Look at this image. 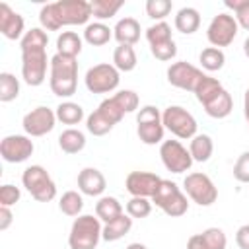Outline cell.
<instances>
[{"instance_id":"6da1fadb","label":"cell","mask_w":249,"mask_h":249,"mask_svg":"<svg viewBox=\"0 0 249 249\" xmlns=\"http://www.w3.org/2000/svg\"><path fill=\"white\" fill-rule=\"evenodd\" d=\"M91 18V4L86 0H58L45 4L39 12L41 27L58 31L62 25H84Z\"/></svg>"},{"instance_id":"7a4b0ae2","label":"cell","mask_w":249,"mask_h":249,"mask_svg":"<svg viewBox=\"0 0 249 249\" xmlns=\"http://www.w3.org/2000/svg\"><path fill=\"white\" fill-rule=\"evenodd\" d=\"M49 86L51 91L58 97H70L78 88V60L62 54H54L51 58L49 68Z\"/></svg>"},{"instance_id":"3957f363","label":"cell","mask_w":249,"mask_h":249,"mask_svg":"<svg viewBox=\"0 0 249 249\" xmlns=\"http://www.w3.org/2000/svg\"><path fill=\"white\" fill-rule=\"evenodd\" d=\"M103 233L101 220L91 214H80L70 228L68 245L70 249H95Z\"/></svg>"},{"instance_id":"277c9868","label":"cell","mask_w":249,"mask_h":249,"mask_svg":"<svg viewBox=\"0 0 249 249\" xmlns=\"http://www.w3.org/2000/svg\"><path fill=\"white\" fill-rule=\"evenodd\" d=\"M21 183L37 202H51L56 196V185L43 165H29L21 173Z\"/></svg>"},{"instance_id":"5b68a950","label":"cell","mask_w":249,"mask_h":249,"mask_svg":"<svg viewBox=\"0 0 249 249\" xmlns=\"http://www.w3.org/2000/svg\"><path fill=\"white\" fill-rule=\"evenodd\" d=\"M152 202L171 218H179L189 210L187 195L177 187V183H173L169 179H161L160 187L156 189V193L152 196Z\"/></svg>"},{"instance_id":"8992f818","label":"cell","mask_w":249,"mask_h":249,"mask_svg":"<svg viewBox=\"0 0 249 249\" xmlns=\"http://www.w3.org/2000/svg\"><path fill=\"white\" fill-rule=\"evenodd\" d=\"M165 126L161 123V113L154 105H144L136 115V134L140 142L154 146L163 142Z\"/></svg>"},{"instance_id":"52a82bcc","label":"cell","mask_w":249,"mask_h":249,"mask_svg":"<svg viewBox=\"0 0 249 249\" xmlns=\"http://www.w3.org/2000/svg\"><path fill=\"white\" fill-rule=\"evenodd\" d=\"M47 68L51 60L47 58V49H23L21 51V78L27 86H41L47 78Z\"/></svg>"},{"instance_id":"ba28073f","label":"cell","mask_w":249,"mask_h":249,"mask_svg":"<svg viewBox=\"0 0 249 249\" xmlns=\"http://www.w3.org/2000/svg\"><path fill=\"white\" fill-rule=\"evenodd\" d=\"M161 123L165 130H169L173 136L181 140H191L196 134V121L195 117L181 105H169L161 113Z\"/></svg>"},{"instance_id":"9c48e42d","label":"cell","mask_w":249,"mask_h":249,"mask_svg":"<svg viewBox=\"0 0 249 249\" xmlns=\"http://www.w3.org/2000/svg\"><path fill=\"white\" fill-rule=\"evenodd\" d=\"M183 189H185V195L198 206H210L218 198V189L214 181L200 171L187 173V177L183 179Z\"/></svg>"},{"instance_id":"30bf717a","label":"cell","mask_w":249,"mask_h":249,"mask_svg":"<svg viewBox=\"0 0 249 249\" xmlns=\"http://www.w3.org/2000/svg\"><path fill=\"white\" fill-rule=\"evenodd\" d=\"M84 82L91 93H109V91L117 89V86L121 82V72L113 64L101 62V64L91 66L86 72Z\"/></svg>"},{"instance_id":"8fae6325","label":"cell","mask_w":249,"mask_h":249,"mask_svg":"<svg viewBox=\"0 0 249 249\" xmlns=\"http://www.w3.org/2000/svg\"><path fill=\"white\" fill-rule=\"evenodd\" d=\"M237 31H239V25H237V21H235L233 16H230V14H218L208 23L206 39H208V43L212 47L222 49V47H228V45L233 43V39L237 37Z\"/></svg>"},{"instance_id":"7c38bea8","label":"cell","mask_w":249,"mask_h":249,"mask_svg":"<svg viewBox=\"0 0 249 249\" xmlns=\"http://www.w3.org/2000/svg\"><path fill=\"white\" fill-rule=\"evenodd\" d=\"M160 158L165 169L171 173H185L193 165L191 152L179 140H163L160 144Z\"/></svg>"},{"instance_id":"4fadbf2b","label":"cell","mask_w":249,"mask_h":249,"mask_svg":"<svg viewBox=\"0 0 249 249\" xmlns=\"http://www.w3.org/2000/svg\"><path fill=\"white\" fill-rule=\"evenodd\" d=\"M33 150V140L25 134H8L0 142V156L8 163H21L29 160Z\"/></svg>"},{"instance_id":"5bb4252c","label":"cell","mask_w":249,"mask_h":249,"mask_svg":"<svg viewBox=\"0 0 249 249\" xmlns=\"http://www.w3.org/2000/svg\"><path fill=\"white\" fill-rule=\"evenodd\" d=\"M54 123H56V113L45 105H39L23 115L21 126L27 136H45L54 128Z\"/></svg>"},{"instance_id":"9a60e30c","label":"cell","mask_w":249,"mask_h":249,"mask_svg":"<svg viewBox=\"0 0 249 249\" xmlns=\"http://www.w3.org/2000/svg\"><path fill=\"white\" fill-rule=\"evenodd\" d=\"M202 76H204L202 70H198L196 66H193L191 62H185V60L173 62L167 68V82L185 91H195V88Z\"/></svg>"},{"instance_id":"2e32d148","label":"cell","mask_w":249,"mask_h":249,"mask_svg":"<svg viewBox=\"0 0 249 249\" xmlns=\"http://www.w3.org/2000/svg\"><path fill=\"white\" fill-rule=\"evenodd\" d=\"M160 183H161V177L150 171H130L124 179L126 191L132 196H144V198H152Z\"/></svg>"},{"instance_id":"e0dca14e","label":"cell","mask_w":249,"mask_h":249,"mask_svg":"<svg viewBox=\"0 0 249 249\" xmlns=\"http://www.w3.org/2000/svg\"><path fill=\"white\" fill-rule=\"evenodd\" d=\"M23 27H25V21L23 18L14 12L6 2L0 4V33L10 39V41H21V37L25 35L23 33Z\"/></svg>"},{"instance_id":"ac0fdd59","label":"cell","mask_w":249,"mask_h":249,"mask_svg":"<svg viewBox=\"0 0 249 249\" xmlns=\"http://www.w3.org/2000/svg\"><path fill=\"white\" fill-rule=\"evenodd\" d=\"M228 239L224 230L220 228H206L200 233H195L187 241V249H226Z\"/></svg>"},{"instance_id":"d6986e66","label":"cell","mask_w":249,"mask_h":249,"mask_svg":"<svg viewBox=\"0 0 249 249\" xmlns=\"http://www.w3.org/2000/svg\"><path fill=\"white\" fill-rule=\"evenodd\" d=\"M107 187L105 175L95 167H84L78 173V189L82 195L88 196H101Z\"/></svg>"},{"instance_id":"ffe728a7","label":"cell","mask_w":249,"mask_h":249,"mask_svg":"<svg viewBox=\"0 0 249 249\" xmlns=\"http://www.w3.org/2000/svg\"><path fill=\"white\" fill-rule=\"evenodd\" d=\"M113 37L119 41V45H134L140 39V23L134 18H123L113 27Z\"/></svg>"},{"instance_id":"44dd1931","label":"cell","mask_w":249,"mask_h":249,"mask_svg":"<svg viewBox=\"0 0 249 249\" xmlns=\"http://www.w3.org/2000/svg\"><path fill=\"white\" fill-rule=\"evenodd\" d=\"M200 27V14L196 8L185 6L175 14V29L183 35H191Z\"/></svg>"},{"instance_id":"7402d4cb","label":"cell","mask_w":249,"mask_h":249,"mask_svg":"<svg viewBox=\"0 0 249 249\" xmlns=\"http://www.w3.org/2000/svg\"><path fill=\"white\" fill-rule=\"evenodd\" d=\"M224 91V88H222V84L216 80V78H212V76H208V74H204L202 78H200V82L196 84V88H195V97H196V101L204 107L206 103H210L216 95H220Z\"/></svg>"},{"instance_id":"603a6c76","label":"cell","mask_w":249,"mask_h":249,"mask_svg":"<svg viewBox=\"0 0 249 249\" xmlns=\"http://www.w3.org/2000/svg\"><path fill=\"white\" fill-rule=\"evenodd\" d=\"M130 228H132V218L128 214H121L113 222L103 224L101 239H105V241H119L121 237H124L130 231Z\"/></svg>"},{"instance_id":"cb8c5ba5","label":"cell","mask_w":249,"mask_h":249,"mask_svg":"<svg viewBox=\"0 0 249 249\" xmlns=\"http://www.w3.org/2000/svg\"><path fill=\"white\" fill-rule=\"evenodd\" d=\"M58 146L64 154H78L86 148V134L78 128H66L58 136Z\"/></svg>"},{"instance_id":"d4e9b609","label":"cell","mask_w":249,"mask_h":249,"mask_svg":"<svg viewBox=\"0 0 249 249\" xmlns=\"http://www.w3.org/2000/svg\"><path fill=\"white\" fill-rule=\"evenodd\" d=\"M113 37V29L109 25H105L103 21H93V23H88L86 29H84V41L89 43L91 47H101V45H107Z\"/></svg>"},{"instance_id":"484cf974","label":"cell","mask_w":249,"mask_h":249,"mask_svg":"<svg viewBox=\"0 0 249 249\" xmlns=\"http://www.w3.org/2000/svg\"><path fill=\"white\" fill-rule=\"evenodd\" d=\"M56 53L62 56L76 58L82 53V37L74 31H62L56 37Z\"/></svg>"},{"instance_id":"4316f807","label":"cell","mask_w":249,"mask_h":249,"mask_svg":"<svg viewBox=\"0 0 249 249\" xmlns=\"http://www.w3.org/2000/svg\"><path fill=\"white\" fill-rule=\"evenodd\" d=\"M189 152H191V158L193 161H208L212 152H214V142L208 134H195L191 138V144H189Z\"/></svg>"},{"instance_id":"83f0119b","label":"cell","mask_w":249,"mask_h":249,"mask_svg":"<svg viewBox=\"0 0 249 249\" xmlns=\"http://www.w3.org/2000/svg\"><path fill=\"white\" fill-rule=\"evenodd\" d=\"M123 212V204L115 198V196H101L97 202H95V216L107 224V222H113L115 218H119Z\"/></svg>"},{"instance_id":"f1b7e54d","label":"cell","mask_w":249,"mask_h":249,"mask_svg":"<svg viewBox=\"0 0 249 249\" xmlns=\"http://www.w3.org/2000/svg\"><path fill=\"white\" fill-rule=\"evenodd\" d=\"M231 109H233V99H231V95L226 89L220 95H216L210 103L204 105L206 115L212 117V119H226L231 113Z\"/></svg>"},{"instance_id":"f546056e","label":"cell","mask_w":249,"mask_h":249,"mask_svg":"<svg viewBox=\"0 0 249 249\" xmlns=\"http://www.w3.org/2000/svg\"><path fill=\"white\" fill-rule=\"evenodd\" d=\"M136 53L130 45H119L115 51H113V66L119 70V72H130L136 68Z\"/></svg>"},{"instance_id":"4dcf8cb0","label":"cell","mask_w":249,"mask_h":249,"mask_svg":"<svg viewBox=\"0 0 249 249\" xmlns=\"http://www.w3.org/2000/svg\"><path fill=\"white\" fill-rule=\"evenodd\" d=\"M56 121H60L62 124H70V128L74 124H80L82 119H84V109L82 105L74 103V101H62L58 107H56Z\"/></svg>"},{"instance_id":"1f68e13d","label":"cell","mask_w":249,"mask_h":249,"mask_svg":"<svg viewBox=\"0 0 249 249\" xmlns=\"http://www.w3.org/2000/svg\"><path fill=\"white\" fill-rule=\"evenodd\" d=\"M89 4H91V18H95L97 21L113 18L124 6L123 0H91Z\"/></svg>"},{"instance_id":"d6a6232c","label":"cell","mask_w":249,"mask_h":249,"mask_svg":"<svg viewBox=\"0 0 249 249\" xmlns=\"http://www.w3.org/2000/svg\"><path fill=\"white\" fill-rule=\"evenodd\" d=\"M198 62H200V66H202L204 70H208V72H216V70H220V68L224 66V62H226V54H224L222 49L206 47V49L200 51V54H198Z\"/></svg>"},{"instance_id":"836d02e7","label":"cell","mask_w":249,"mask_h":249,"mask_svg":"<svg viewBox=\"0 0 249 249\" xmlns=\"http://www.w3.org/2000/svg\"><path fill=\"white\" fill-rule=\"evenodd\" d=\"M58 208L66 216H72V218L80 216V212L84 208V198H82V195L78 191H66L58 200Z\"/></svg>"},{"instance_id":"e575fe53","label":"cell","mask_w":249,"mask_h":249,"mask_svg":"<svg viewBox=\"0 0 249 249\" xmlns=\"http://www.w3.org/2000/svg\"><path fill=\"white\" fill-rule=\"evenodd\" d=\"M19 95V80L10 72H0V101L10 103Z\"/></svg>"},{"instance_id":"d590c367","label":"cell","mask_w":249,"mask_h":249,"mask_svg":"<svg viewBox=\"0 0 249 249\" xmlns=\"http://www.w3.org/2000/svg\"><path fill=\"white\" fill-rule=\"evenodd\" d=\"M113 126H115V124H113L99 109H95L93 113H89L88 119H86V128H88L93 136H105Z\"/></svg>"},{"instance_id":"8d00e7d4","label":"cell","mask_w":249,"mask_h":249,"mask_svg":"<svg viewBox=\"0 0 249 249\" xmlns=\"http://www.w3.org/2000/svg\"><path fill=\"white\" fill-rule=\"evenodd\" d=\"M49 45V35L43 27H31L29 31H25V35L19 41L21 51L23 49H47Z\"/></svg>"},{"instance_id":"74e56055","label":"cell","mask_w":249,"mask_h":249,"mask_svg":"<svg viewBox=\"0 0 249 249\" xmlns=\"http://www.w3.org/2000/svg\"><path fill=\"white\" fill-rule=\"evenodd\" d=\"M146 39H148L150 47L171 41V25L165 21H156L154 25H150L146 29Z\"/></svg>"},{"instance_id":"f35d334b","label":"cell","mask_w":249,"mask_h":249,"mask_svg":"<svg viewBox=\"0 0 249 249\" xmlns=\"http://www.w3.org/2000/svg\"><path fill=\"white\" fill-rule=\"evenodd\" d=\"M230 10H233V18L237 21L239 27H243L245 31H249V0H226L224 2Z\"/></svg>"},{"instance_id":"ab89813d","label":"cell","mask_w":249,"mask_h":249,"mask_svg":"<svg viewBox=\"0 0 249 249\" xmlns=\"http://www.w3.org/2000/svg\"><path fill=\"white\" fill-rule=\"evenodd\" d=\"M152 212V200L144 196H132L126 202V214L130 218H146Z\"/></svg>"},{"instance_id":"60d3db41","label":"cell","mask_w":249,"mask_h":249,"mask_svg":"<svg viewBox=\"0 0 249 249\" xmlns=\"http://www.w3.org/2000/svg\"><path fill=\"white\" fill-rule=\"evenodd\" d=\"M173 4L171 0H148L146 2V14L148 18L156 19V21H163V18L169 16Z\"/></svg>"},{"instance_id":"b9f144b4","label":"cell","mask_w":249,"mask_h":249,"mask_svg":"<svg viewBox=\"0 0 249 249\" xmlns=\"http://www.w3.org/2000/svg\"><path fill=\"white\" fill-rule=\"evenodd\" d=\"M113 99H115V103L123 109V113H132V111H136V109H138V103H140L138 93L132 91V89H121V91H117V93L113 95Z\"/></svg>"},{"instance_id":"7bdbcfd3","label":"cell","mask_w":249,"mask_h":249,"mask_svg":"<svg viewBox=\"0 0 249 249\" xmlns=\"http://www.w3.org/2000/svg\"><path fill=\"white\" fill-rule=\"evenodd\" d=\"M113 124H119L121 123V119L124 117V113H123V109L115 103V99L113 97H107V99H103L101 103H99V107H97Z\"/></svg>"},{"instance_id":"ee69618b","label":"cell","mask_w":249,"mask_h":249,"mask_svg":"<svg viewBox=\"0 0 249 249\" xmlns=\"http://www.w3.org/2000/svg\"><path fill=\"white\" fill-rule=\"evenodd\" d=\"M150 51H152V54H154L158 60L167 62V60L175 58V54H177V45H175V41L171 39V41H167V43H161V45H154V47H150Z\"/></svg>"},{"instance_id":"f6af8a7d","label":"cell","mask_w":249,"mask_h":249,"mask_svg":"<svg viewBox=\"0 0 249 249\" xmlns=\"http://www.w3.org/2000/svg\"><path fill=\"white\" fill-rule=\"evenodd\" d=\"M21 198V191L16 185H2L0 187V206H14L16 202H19Z\"/></svg>"},{"instance_id":"bcb514c9","label":"cell","mask_w":249,"mask_h":249,"mask_svg":"<svg viewBox=\"0 0 249 249\" xmlns=\"http://www.w3.org/2000/svg\"><path fill=\"white\" fill-rule=\"evenodd\" d=\"M233 177L239 181V183H249V152H243L235 165H233Z\"/></svg>"},{"instance_id":"7dc6e473","label":"cell","mask_w":249,"mask_h":249,"mask_svg":"<svg viewBox=\"0 0 249 249\" xmlns=\"http://www.w3.org/2000/svg\"><path fill=\"white\" fill-rule=\"evenodd\" d=\"M235 243L239 249H249V224H243L235 231Z\"/></svg>"},{"instance_id":"c3c4849f","label":"cell","mask_w":249,"mask_h":249,"mask_svg":"<svg viewBox=\"0 0 249 249\" xmlns=\"http://www.w3.org/2000/svg\"><path fill=\"white\" fill-rule=\"evenodd\" d=\"M14 222V214L10 210V206H0V230H8Z\"/></svg>"},{"instance_id":"681fc988","label":"cell","mask_w":249,"mask_h":249,"mask_svg":"<svg viewBox=\"0 0 249 249\" xmlns=\"http://www.w3.org/2000/svg\"><path fill=\"white\" fill-rule=\"evenodd\" d=\"M243 113H245V119L249 123V88L245 89V95H243Z\"/></svg>"},{"instance_id":"f907efd6","label":"cell","mask_w":249,"mask_h":249,"mask_svg":"<svg viewBox=\"0 0 249 249\" xmlns=\"http://www.w3.org/2000/svg\"><path fill=\"white\" fill-rule=\"evenodd\" d=\"M126 249H148V247H146L144 243H138V241H136V243H130V245H126Z\"/></svg>"},{"instance_id":"816d5d0a","label":"cell","mask_w":249,"mask_h":249,"mask_svg":"<svg viewBox=\"0 0 249 249\" xmlns=\"http://www.w3.org/2000/svg\"><path fill=\"white\" fill-rule=\"evenodd\" d=\"M243 53H245V56L249 58V37L243 41Z\"/></svg>"},{"instance_id":"f5cc1de1","label":"cell","mask_w":249,"mask_h":249,"mask_svg":"<svg viewBox=\"0 0 249 249\" xmlns=\"http://www.w3.org/2000/svg\"><path fill=\"white\" fill-rule=\"evenodd\" d=\"M247 124H249V123H247Z\"/></svg>"}]
</instances>
